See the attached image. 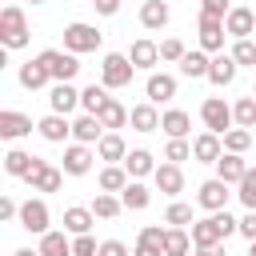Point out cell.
<instances>
[{"instance_id": "1", "label": "cell", "mask_w": 256, "mask_h": 256, "mask_svg": "<svg viewBox=\"0 0 256 256\" xmlns=\"http://www.w3.org/2000/svg\"><path fill=\"white\" fill-rule=\"evenodd\" d=\"M0 40H4V48H24L28 44V20L16 4H8L0 12Z\"/></svg>"}, {"instance_id": "2", "label": "cell", "mask_w": 256, "mask_h": 256, "mask_svg": "<svg viewBox=\"0 0 256 256\" xmlns=\"http://www.w3.org/2000/svg\"><path fill=\"white\" fill-rule=\"evenodd\" d=\"M44 68H48V76L56 80V84H72V76L80 72V64H76V56L72 52H60V48H44L40 56H36Z\"/></svg>"}, {"instance_id": "3", "label": "cell", "mask_w": 256, "mask_h": 256, "mask_svg": "<svg viewBox=\"0 0 256 256\" xmlns=\"http://www.w3.org/2000/svg\"><path fill=\"white\" fill-rule=\"evenodd\" d=\"M132 72H136V64H132L124 52H108L104 64H100V84H104V88H128Z\"/></svg>"}, {"instance_id": "4", "label": "cell", "mask_w": 256, "mask_h": 256, "mask_svg": "<svg viewBox=\"0 0 256 256\" xmlns=\"http://www.w3.org/2000/svg\"><path fill=\"white\" fill-rule=\"evenodd\" d=\"M200 120H204V128H208V132H216V136L232 132V124H236L232 108H228V104H224L220 96H208V100L200 104Z\"/></svg>"}, {"instance_id": "5", "label": "cell", "mask_w": 256, "mask_h": 256, "mask_svg": "<svg viewBox=\"0 0 256 256\" xmlns=\"http://www.w3.org/2000/svg\"><path fill=\"white\" fill-rule=\"evenodd\" d=\"M100 40H104V32H96L92 24H68L64 28V48L72 52V56H80V52H96L100 48Z\"/></svg>"}, {"instance_id": "6", "label": "cell", "mask_w": 256, "mask_h": 256, "mask_svg": "<svg viewBox=\"0 0 256 256\" xmlns=\"http://www.w3.org/2000/svg\"><path fill=\"white\" fill-rule=\"evenodd\" d=\"M48 220H52V216H48V204H44V200H24V204H20V228H24V232L44 236V232H52Z\"/></svg>"}, {"instance_id": "7", "label": "cell", "mask_w": 256, "mask_h": 256, "mask_svg": "<svg viewBox=\"0 0 256 256\" xmlns=\"http://www.w3.org/2000/svg\"><path fill=\"white\" fill-rule=\"evenodd\" d=\"M24 180H28L36 192H56V188L64 184V172H60V168H52L48 160H40V156H36V164H32V172H28Z\"/></svg>"}, {"instance_id": "8", "label": "cell", "mask_w": 256, "mask_h": 256, "mask_svg": "<svg viewBox=\"0 0 256 256\" xmlns=\"http://www.w3.org/2000/svg\"><path fill=\"white\" fill-rule=\"evenodd\" d=\"M196 204L208 208V212H224L228 208V184L224 180H204L200 192H196Z\"/></svg>"}, {"instance_id": "9", "label": "cell", "mask_w": 256, "mask_h": 256, "mask_svg": "<svg viewBox=\"0 0 256 256\" xmlns=\"http://www.w3.org/2000/svg\"><path fill=\"white\" fill-rule=\"evenodd\" d=\"M224 36H228L224 20L200 12V48H204V52H220V48H224Z\"/></svg>"}, {"instance_id": "10", "label": "cell", "mask_w": 256, "mask_h": 256, "mask_svg": "<svg viewBox=\"0 0 256 256\" xmlns=\"http://www.w3.org/2000/svg\"><path fill=\"white\" fill-rule=\"evenodd\" d=\"M144 92H148V104H168V100L176 96V76H168V72H152Z\"/></svg>"}, {"instance_id": "11", "label": "cell", "mask_w": 256, "mask_h": 256, "mask_svg": "<svg viewBox=\"0 0 256 256\" xmlns=\"http://www.w3.org/2000/svg\"><path fill=\"white\" fill-rule=\"evenodd\" d=\"M28 132H32V116L12 112V108L0 112V136H4V140H20V136H28Z\"/></svg>"}, {"instance_id": "12", "label": "cell", "mask_w": 256, "mask_h": 256, "mask_svg": "<svg viewBox=\"0 0 256 256\" xmlns=\"http://www.w3.org/2000/svg\"><path fill=\"white\" fill-rule=\"evenodd\" d=\"M192 156H196L200 164H216V160L224 156V144H220V136H216V132H200V136L192 140Z\"/></svg>"}, {"instance_id": "13", "label": "cell", "mask_w": 256, "mask_h": 256, "mask_svg": "<svg viewBox=\"0 0 256 256\" xmlns=\"http://www.w3.org/2000/svg\"><path fill=\"white\" fill-rule=\"evenodd\" d=\"M224 28H228V36L248 40V36L256 32V16H252V8H232V12H228V20H224Z\"/></svg>"}, {"instance_id": "14", "label": "cell", "mask_w": 256, "mask_h": 256, "mask_svg": "<svg viewBox=\"0 0 256 256\" xmlns=\"http://www.w3.org/2000/svg\"><path fill=\"white\" fill-rule=\"evenodd\" d=\"M36 132H40L48 144H60L64 136H72V124H68V116H60V112H48V116L36 124Z\"/></svg>"}, {"instance_id": "15", "label": "cell", "mask_w": 256, "mask_h": 256, "mask_svg": "<svg viewBox=\"0 0 256 256\" xmlns=\"http://www.w3.org/2000/svg\"><path fill=\"white\" fill-rule=\"evenodd\" d=\"M244 172H248V164H244V156H236V152H224V156L216 160V180H224V184H240Z\"/></svg>"}, {"instance_id": "16", "label": "cell", "mask_w": 256, "mask_h": 256, "mask_svg": "<svg viewBox=\"0 0 256 256\" xmlns=\"http://www.w3.org/2000/svg\"><path fill=\"white\" fill-rule=\"evenodd\" d=\"M152 176H156V188H160L164 196H180V192H184V172H180V164H160Z\"/></svg>"}, {"instance_id": "17", "label": "cell", "mask_w": 256, "mask_h": 256, "mask_svg": "<svg viewBox=\"0 0 256 256\" xmlns=\"http://www.w3.org/2000/svg\"><path fill=\"white\" fill-rule=\"evenodd\" d=\"M192 244H196V248L224 244V232H220V224H216V212H212L208 220H196V224H192Z\"/></svg>"}, {"instance_id": "18", "label": "cell", "mask_w": 256, "mask_h": 256, "mask_svg": "<svg viewBox=\"0 0 256 256\" xmlns=\"http://www.w3.org/2000/svg\"><path fill=\"white\" fill-rule=\"evenodd\" d=\"M236 68H240V64L232 60V52H216V56H212V68H208V80L224 88V84L236 80Z\"/></svg>"}, {"instance_id": "19", "label": "cell", "mask_w": 256, "mask_h": 256, "mask_svg": "<svg viewBox=\"0 0 256 256\" xmlns=\"http://www.w3.org/2000/svg\"><path fill=\"white\" fill-rule=\"evenodd\" d=\"M160 128L168 132V140H184V136L192 132V116H188V112H180V108H172V112H164V116H160Z\"/></svg>"}, {"instance_id": "20", "label": "cell", "mask_w": 256, "mask_h": 256, "mask_svg": "<svg viewBox=\"0 0 256 256\" xmlns=\"http://www.w3.org/2000/svg\"><path fill=\"white\" fill-rule=\"evenodd\" d=\"M100 132H104V124H100V116H88V112H84L80 120H72V136H76V144H92V140L100 144V140H104Z\"/></svg>"}, {"instance_id": "21", "label": "cell", "mask_w": 256, "mask_h": 256, "mask_svg": "<svg viewBox=\"0 0 256 256\" xmlns=\"http://www.w3.org/2000/svg\"><path fill=\"white\" fill-rule=\"evenodd\" d=\"M92 168V152H88V144H72V148H64V172L68 176H84Z\"/></svg>"}, {"instance_id": "22", "label": "cell", "mask_w": 256, "mask_h": 256, "mask_svg": "<svg viewBox=\"0 0 256 256\" xmlns=\"http://www.w3.org/2000/svg\"><path fill=\"white\" fill-rule=\"evenodd\" d=\"M128 60H132L136 68H156V64H160V44H152V40H136L132 52H128Z\"/></svg>"}, {"instance_id": "23", "label": "cell", "mask_w": 256, "mask_h": 256, "mask_svg": "<svg viewBox=\"0 0 256 256\" xmlns=\"http://www.w3.org/2000/svg\"><path fill=\"white\" fill-rule=\"evenodd\" d=\"M48 100H52V112H60V116H68L76 104H80V92L72 88V84H56L52 92H48Z\"/></svg>"}, {"instance_id": "24", "label": "cell", "mask_w": 256, "mask_h": 256, "mask_svg": "<svg viewBox=\"0 0 256 256\" xmlns=\"http://www.w3.org/2000/svg\"><path fill=\"white\" fill-rule=\"evenodd\" d=\"M128 124H132L136 132H156V128H160V112H156L152 104H136V108L128 112Z\"/></svg>"}, {"instance_id": "25", "label": "cell", "mask_w": 256, "mask_h": 256, "mask_svg": "<svg viewBox=\"0 0 256 256\" xmlns=\"http://www.w3.org/2000/svg\"><path fill=\"white\" fill-rule=\"evenodd\" d=\"M140 24L152 28V32L164 28V24H168V4H164V0H144V8H140Z\"/></svg>"}, {"instance_id": "26", "label": "cell", "mask_w": 256, "mask_h": 256, "mask_svg": "<svg viewBox=\"0 0 256 256\" xmlns=\"http://www.w3.org/2000/svg\"><path fill=\"white\" fill-rule=\"evenodd\" d=\"M108 100H112V96H108V88H104V84H88V88L80 92V108H84L88 116H100V108H104Z\"/></svg>"}, {"instance_id": "27", "label": "cell", "mask_w": 256, "mask_h": 256, "mask_svg": "<svg viewBox=\"0 0 256 256\" xmlns=\"http://www.w3.org/2000/svg\"><path fill=\"white\" fill-rule=\"evenodd\" d=\"M124 172L128 176H148V172H156V164H152V152H144V148H132L128 156H124Z\"/></svg>"}, {"instance_id": "28", "label": "cell", "mask_w": 256, "mask_h": 256, "mask_svg": "<svg viewBox=\"0 0 256 256\" xmlns=\"http://www.w3.org/2000/svg\"><path fill=\"white\" fill-rule=\"evenodd\" d=\"M92 208H68L64 212V232H72V236H88V228H92Z\"/></svg>"}, {"instance_id": "29", "label": "cell", "mask_w": 256, "mask_h": 256, "mask_svg": "<svg viewBox=\"0 0 256 256\" xmlns=\"http://www.w3.org/2000/svg\"><path fill=\"white\" fill-rule=\"evenodd\" d=\"M52 76H48V68L40 64V60H28V64H20V84L32 92V88H44Z\"/></svg>"}, {"instance_id": "30", "label": "cell", "mask_w": 256, "mask_h": 256, "mask_svg": "<svg viewBox=\"0 0 256 256\" xmlns=\"http://www.w3.org/2000/svg\"><path fill=\"white\" fill-rule=\"evenodd\" d=\"M36 252H40V256H72V244H68L64 232H44Z\"/></svg>"}, {"instance_id": "31", "label": "cell", "mask_w": 256, "mask_h": 256, "mask_svg": "<svg viewBox=\"0 0 256 256\" xmlns=\"http://www.w3.org/2000/svg\"><path fill=\"white\" fill-rule=\"evenodd\" d=\"M208 68H212V56L208 52H184V60H180V72L184 76H208Z\"/></svg>"}, {"instance_id": "32", "label": "cell", "mask_w": 256, "mask_h": 256, "mask_svg": "<svg viewBox=\"0 0 256 256\" xmlns=\"http://www.w3.org/2000/svg\"><path fill=\"white\" fill-rule=\"evenodd\" d=\"M96 152H100V160H112V164L128 156V148H124V140H120L116 132H104V140L96 144Z\"/></svg>"}, {"instance_id": "33", "label": "cell", "mask_w": 256, "mask_h": 256, "mask_svg": "<svg viewBox=\"0 0 256 256\" xmlns=\"http://www.w3.org/2000/svg\"><path fill=\"white\" fill-rule=\"evenodd\" d=\"M32 164H36V156H28V152H20V148H12V152L4 156V172H8V176H28Z\"/></svg>"}, {"instance_id": "34", "label": "cell", "mask_w": 256, "mask_h": 256, "mask_svg": "<svg viewBox=\"0 0 256 256\" xmlns=\"http://www.w3.org/2000/svg\"><path fill=\"white\" fill-rule=\"evenodd\" d=\"M124 188H128V172L116 168V164H108L100 172V192H124Z\"/></svg>"}, {"instance_id": "35", "label": "cell", "mask_w": 256, "mask_h": 256, "mask_svg": "<svg viewBox=\"0 0 256 256\" xmlns=\"http://www.w3.org/2000/svg\"><path fill=\"white\" fill-rule=\"evenodd\" d=\"M120 208H124V200H116L112 192H100V196L92 200V216H100V220H112V216H120Z\"/></svg>"}, {"instance_id": "36", "label": "cell", "mask_w": 256, "mask_h": 256, "mask_svg": "<svg viewBox=\"0 0 256 256\" xmlns=\"http://www.w3.org/2000/svg\"><path fill=\"white\" fill-rule=\"evenodd\" d=\"M192 248V236L184 228H168V240H164V256H188Z\"/></svg>"}, {"instance_id": "37", "label": "cell", "mask_w": 256, "mask_h": 256, "mask_svg": "<svg viewBox=\"0 0 256 256\" xmlns=\"http://www.w3.org/2000/svg\"><path fill=\"white\" fill-rule=\"evenodd\" d=\"M232 116H236V124H240V128H248V132H252V128H256V96H240V100H236V108H232Z\"/></svg>"}, {"instance_id": "38", "label": "cell", "mask_w": 256, "mask_h": 256, "mask_svg": "<svg viewBox=\"0 0 256 256\" xmlns=\"http://www.w3.org/2000/svg\"><path fill=\"white\" fill-rule=\"evenodd\" d=\"M100 124H104V128H124V124H128L124 104H120V100H108V104L100 108Z\"/></svg>"}, {"instance_id": "39", "label": "cell", "mask_w": 256, "mask_h": 256, "mask_svg": "<svg viewBox=\"0 0 256 256\" xmlns=\"http://www.w3.org/2000/svg\"><path fill=\"white\" fill-rule=\"evenodd\" d=\"M252 140H256V136H252L248 128H232V132H224V152H236V156H244Z\"/></svg>"}, {"instance_id": "40", "label": "cell", "mask_w": 256, "mask_h": 256, "mask_svg": "<svg viewBox=\"0 0 256 256\" xmlns=\"http://www.w3.org/2000/svg\"><path fill=\"white\" fill-rule=\"evenodd\" d=\"M148 200H152V192H148L140 180H132V184L124 188V208H148Z\"/></svg>"}, {"instance_id": "41", "label": "cell", "mask_w": 256, "mask_h": 256, "mask_svg": "<svg viewBox=\"0 0 256 256\" xmlns=\"http://www.w3.org/2000/svg\"><path fill=\"white\" fill-rule=\"evenodd\" d=\"M236 196H240V204H244L248 212H256V168H248V172H244V180H240V192H236Z\"/></svg>"}, {"instance_id": "42", "label": "cell", "mask_w": 256, "mask_h": 256, "mask_svg": "<svg viewBox=\"0 0 256 256\" xmlns=\"http://www.w3.org/2000/svg\"><path fill=\"white\" fill-rule=\"evenodd\" d=\"M164 224H172V228L196 224V220H192V204H168V212H164Z\"/></svg>"}, {"instance_id": "43", "label": "cell", "mask_w": 256, "mask_h": 256, "mask_svg": "<svg viewBox=\"0 0 256 256\" xmlns=\"http://www.w3.org/2000/svg\"><path fill=\"white\" fill-rule=\"evenodd\" d=\"M232 60L256 68V44H252V40H236V44H232Z\"/></svg>"}, {"instance_id": "44", "label": "cell", "mask_w": 256, "mask_h": 256, "mask_svg": "<svg viewBox=\"0 0 256 256\" xmlns=\"http://www.w3.org/2000/svg\"><path fill=\"white\" fill-rule=\"evenodd\" d=\"M192 156V144L188 140H168V148H164V160L168 164H180V160H188Z\"/></svg>"}, {"instance_id": "45", "label": "cell", "mask_w": 256, "mask_h": 256, "mask_svg": "<svg viewBox=\"0 0 256 256\" xmlns=\"http://www.w3.org/2000/svg\"><path fill=\"white\" fill-rule=\"evenodd\" d=\"M164 240H168V228H156V224H148V228H140V244H152V248H164Z\"/></svg>"}, {"instance_id": "46", "label": "cell", "mask_w": 256, "mask_h": 256, "mask_svg": "<svg viewBox=\"0 0 256 256\" xmlns=\"http://www.w3.org/2000/svg\"><path fill=\"white\" fill-rule=\"evenodd\" d=\"M160 60H184V44H180L176 36L160 40Z\"/></svg>"}, {"instance_id": "47", "label": "cell", "mask_w": 256, "mask_h": 256, "mask_svg": "<svg viewBox=\"0 0 256 256\" xmlns=\"http://www.w3.org/2000/svg\"><path fill=\"white\" fill-rule=\"evenodd\" d=\"M72 256H100V244L92 236H76L72 240Z\"/></svg>"}, {"instance_id": "48", "label": "cell", "mask_w": 256, "mask_h": 256, "mask_svg": "<svg viewBox=\"0 0 256 256\" xmlns=\"http://www.w3.org/2000/svg\"><path fill=\"white\" fill-rule=\"evenodd\" d=\"M200 12L204 16H216V20H228V0H200Z\"/></svg>"}, {"instance_id": "49", "label": "cell", "mask_w": 256, "mask_h": 256, "mask_svg": "<svg viewBox=\"0 0 256 256\" xmlns=\"http://www.w3.org/2000/svg\"><path fill=\"white\" fill-rule=\"evenodd\" d=\"M240 236L252 244L256 240V212H248V216H240Z\"/></svg>"}, {"instance_id": "50", "label": "cell", "mask_w": 256, "mask_h": 256, "mask_svg": "<svg viewBox=\"0 0 256 256\" xmlns=\"http://www.w3.org/2000/svg\"><path fill=\"white\" fill-rule=\"evenodd\" d=\"M16 216H20V204H16L12 196H4V200H0V220H16Z\"/></svg>"}, {"instance_id": "51", "label": "cell", "mask_w": 256, "mask_h": 256, "mask_svg": "<svg viewBox=\"0 0 256 256\" xmlns=\"http://www.w3.org/2000/svg\"><path fill=\"white\" fill-rule=\"evenodd\" d=\"M100 256H128V244H120V240H104V244H100Z\"/></svg>"}, {"instance_id": "52", "label": "cell", "mask_w": 256, "mask_h": 256, "mask_svg": "<svg viewBox=\"0 0 256 256\" xmlns=\"http://www.w3.org/2000/svg\"><path fill=\"white\" fill-rule=\"evenodd\" d=\"M92 4H96L100 16H116V12H120V0H92Z\"/></svg>"}, {"instance_id": "53", "label": "cell", "mask_w": 256, "mask_h": 256, "mask_svg": "<svg viewBox=\"0 0 256 256\" xmlns=\"http://www.w3.org/2000/svg\"><path fill=\"white\" fill-rule=\"evenodd\" d=\"M132 256H164V248H152V244H136Z\"/></svg>"}, {"instance_id": "54", "label": "cell", "mask_w": 256, "mask_h": 256, "mask_svg": "<svg viewBox=\"0 0 256 256\" xmlns=\"http://www.w3.org/2000/svg\"><path fill=\"white\" fill-rule=\"evenodd\" d=\"M196 256H224V248H220V244H212V248H196Z\"/></svg>"}, {"instance_id": "55", "label": "cell", "mask_w": 256, "mask_h": 256, "mask_svg": "<svg viewBox=\"0 0 256 256\" xmlns=\"http://www.w3.org/2000/svg\"><path fill=\"white\" fill-rule=\"evenodd\" d=\"M12 256H40V252H32V248H16Z\"/></svg>"}, {"instance_id": "56", "label": "cell", "mask_w": 256, "mask_h": 256, "mask_svg": "<svg viewBox=\"0 0 256 256\" xmlns=\"http://www.w3.org/2000/svg\"><path fill=\"white\" fill-rule=\"evenodd\" d=\"M248 256H256V240H252V244H248Z\"/></svg>"}, {"instance_id": "57", "label": "cell", "mask_w": 256, "mask_h": 256, "mask_svg": "<svg viewBox=\"0 0 256 256\" xmlns=\"http://www.w3.org/2000/svg\"><path fill=\"white\" fill-rule=\"evenodd\" d=\"M32 4H44V0H32Z\"/></svg>"}, {"instance_id": "58", "label": "cell", "mask_w": 256, "mask_h": 256, "mask_svg": "<svg viewBox=\"0 0 256 256\" xmlns=\"http://www.w3.org/2000/svg\"><path fill=\"white\" fill-rule=\"evenodd\" d=\"M252 96H256V84H252Z\"/></svg>"}, {"instance_id": "59", "label": "cell", "mask_w": 256, "mask_h": 256, "mask_svg": "<svg viewBox=\"0 0 256 256\" xmlns=\"http://www.w3.org/2000/svg\"><path fill=\"white\" fill-rule=\"evenodd\" d=\"M252 136H256V128H252Z\"/></svg>"}]
</instances>
